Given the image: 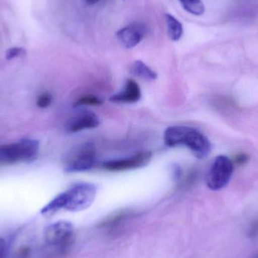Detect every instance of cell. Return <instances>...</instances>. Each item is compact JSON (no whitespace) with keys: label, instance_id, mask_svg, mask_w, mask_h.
Wrapping results in <instances>:
<instances>
[{"label":"cell","instance_id":"14","mask_svg":"<svg viewBox=\"0 0 258 258\" xmlns=\"http://www.w3.org/2000/svg\"><path fill=\"white\" fill-rule=\"evenodd\" d=\"M183 9L197 16L203 15L205 12V6L201 0H179Z\"/></svg>","mask_w":258,"mask_h":258},{"label":"cell","instance_id":"22","mask_svg":"<svg viewBox=\"0 0 258 258\" xmlns=\"http://www.w3.org/2000/svg\"><path fill=\"white\" fill-rule=\"evenodd\" d=\"M85 1H86V3H88V4L95 5L96 4V3H98V2L100 1V0H85Z\"/></svg>","mask_w":258,"mask_h":258},{"label":"cell","instance_id":"2","mask_svg":"<svg viewBox=\"0 0 258 258\" xmlns=\"http://www.w3.org/2000/svg\"><path fill=\"white\" fill-rule=\"evenodd\" d=\"M47 247L57 255L68 253L75 241L74 226L66 221H60L48 226L45 231Z\"/></svg>","mask_w":258,"mask_h":258},{"label":"cell","instance_id":"13","mask_svg":"<svg viewBox=\"0 0 258 258\" xmlns=\"http://www.w3.org/2000/svg\"><path fill=\"white\" fill-rule=\"evenodd\" d=\"M130 216V212H121L116 215H112L110 218H107L104 223L102 226L104 228L107 229L111 231H116V230L119 227H122V223L125 222L128 217Z\"/></svg>","mask_w":258,"mask_h":258},{"label":"cell","instance_id":"4","mask_svg":"<svg viewBox=\"0 0 258 258\" xmlns=\"http://www.w3.org/2000/svg\"><path fill=\"white\" fill-rule=\"evenodd\" d=\"M96 186L93 183H80L65 191L67 203L64 209L69 212H80L92 206L97 195Z\"/></svg>","mask_w":258,"mask_h":258},{"label":"cell","instance_id":"9","mask_svg":"<svg viewBox=\"0 0 258 258\" xmlns=\"http://www.w3.org/2000/svg\"><path fill=\"white\" fill-rule=\"evenodd\" d=\"M100 125L98 116L93 112L82 111L67 123L68 133H77L86 129L95 128Z\"/></svg>","mask_w":258,"mask_h":258},{"label":"cell","instance_id":"7","mask_svg":"<svg viewBox=\"0 0 258 258\" xmlns=\"http://www.w3.org/2000/svg\"><path fill=\"white\" fill-rule=\"evenodd\" d=\"M151 158L152 153L150 152H141L125 159L104 162L102 164V168L109 171H124L137 169L146 166L151 160Z\"/></svg>","mask_w":258,"mask_h":258},{"label":"cell","instance_id":"20","mask_svg":"<svg viewBox=\"0 0 258 258\" xmlns=\"http://www.w3.org/2000/svg\"><path fill=\"white\" fill-rule=\"evenodd\" d=\"M248 159H249V157H248V155L245 154V153H240L236 156L235 162L238 165H243L248 160Z\"/></svg>","mask_w":258,"mask_h":258},{"label":"cell","instance_id":"17","mask_svg":"<svg viewBox=\"0 0 258 258\" xmlns=\"http://www.w3.org/2000/svg\"><path fill=\"white\" fill-rule=\"evenodd\" d=\"M24 50L19 47H14V48H9L6 52V57L7 60H12L15 57H19L24 54Z\"/></svg>","mask_w":258,"mask_h":258},{"label":"cell","instance_id":"6","mask_svg":"<svg viewBox=\"0 0 258 258\" xmlns=\"http://www.w3.org/2000/svg\"><path fill=\"white\" fill-rule=\"evenodd\" d=\"M96 163V150L92 143L80 146L70 156L65 165L67 172H81L89 171Z\"/></svg>","mask_w":258,"mask_h":258},{"label":"cell","instance_id":"19","mask_svg":"<svg viewBox=\"0 0 258 258\" xmlns=\"http://www.w3.org/2000/svg\"><path fill=\"white\" fill-rule=\"evenodd\" d=\"M248 236L250 238H255L258 236V219L254 220L248 227Z\"/></svg>","mask_w":258,"mask_h":258},{"label":"cell","instance_id":"8","mask_svg":"<svg viewBox=\"0 0 258 258\" xmlns=\"http://www.w3.org/2000/svg\"><path fill=\"white\" fill-rule=\"evenodd\" d=\"M146 32L147 28L144 24L142 23L134 22L127 27L120 29L116 33V36L124 47L132 48L141 42Z\"/></svg>","mask_w":258,"mask_h":258},{"label":"cell","instance_id":"15","mask_svg":"<svg viewBox=\"0 0 258 258\" xmlns=\"http://www.w3.org/2000/svg\"><path fill=\"white\" fill-rule=\"evenodd\" d=\"M103 104V101L98 97L95 95H84L77 100L75 103V107H82V106H100Z\"/></svg>","mask_w":258,"mask_h":258},{"label":"cell","instance_id":"5","mask_svg":"<svg viewBox=\"0 0 258 258\" xmlns=\"http://www.w3.org/2000/svg\"><path fill=\"white\" fill-rule=\"evenodd\" d=\"M233 162L227 156H217L206 175V184L212 190L224 189L231 180L233 174Z\"/></svg>","mask_w":258,"mask_h":258},{"label":"cell","instance_id":"16","mask_svg":"<svg viewBox=\"0 0 258 258\" xmlns=\"http://www.w3.org/2000/svg\"><path fill=\"white\" fill-rule=\"evenodd\" d=\"M51 101H52L51 95L48 92H45L39 95L36 101V104L40 108H47L51 104Z\"/></svg>","mask_w":258,"mask_h":258},{"label":"cell","instance_id":"12","mask_svg":"<svg viewBox=\"0 0 258 258\" xmlns=\"http://www.w3.org/2000/svg\"><path fill=\"white\" fill-rule=\"evenodd\" d=\"M132 72L134 75L146 80L153 81L157 79V74L141 60H136L134 63L132 68Z\"/></svg>","mask_w":258,"mask_h":258},{"label":"cell","instance_id":"1","mask_svg":"<svg viewBox=\"0 0 258 258\" xmlns=\"http://www.w3.org/2000/svg\"><path fill=\"white\" fill-rule=\"evenodd\" d=\"M164 141L169 147L185 146L198 159L207 157L212 150V144L204 134L186 125L168 127L164 133Z\"/></svg>","mask_w":258,"mask_h":258},{"label":"cell","instance_id":"23","mask_svg":"<svg viewBox=\"0 0 258 258\" xmlns=\"http://www.w3.org/2000/svg\"><path fill=\"white\" fill-rule=\"evenodd\" d=\"M254 258H258V255L257 256V257H254Z\"/></svg>","mask_w":258,"mask_h":258},{"label":"cell","instance_id":"18","mask_svg":"<svg viewBox=\"0 0 258 258\" xmlns=\"http://www.w3.org/2000/svg\"><path fill=\"white\" fill-rule=\"evenodd\" d=\"M30 254H31V249L30 247L23 246L17 250L12 258H30Z\"/></svg>","mask_w":258,"mask_h":258},{"label":"cell","instance_id":"11","mask_svg":"<svg viewBox=\"0 0 258 258\" xmlns=\"http://www.w3.org/2000/svg\"><path fill=\"white\" fill-rule=\"evenodd\" d=\"M165 18L166 21L167 29H168V37L171 40L177 42L183 35V27L181 23L169 14L165 15Z\"/></svg>","mask_w":258,"mask_h":258},{"label":"cell","instance_id":"3","mask_svg":"<svg viewBox=\"0 0 258 258\" xmlns=\"http://www.w3.org/2000/svg\"><path fill=\"white\" fill-rule=\"evenodd\" d=\"M39 150V141L33 139H23L3 146L0 147V163L31 162L37 157Z\"/></svg>","mask_w":258,"mask_h":258},{"label":"cell","instance_id":"10","mask_svg":"<svg viewBox=\"0 0 258 258\" xmlns=\"http://www.w3.org/2000/svg\"><path fill=\"white\" fill-rule=\"evenodd\" d=\"M141 98V90L139 85L133 80H127L125 87L119 93L110 97V101L119 104H133Z\"/></svg>","mask_w":258,"mask_h":258},{"label":"cell","instance_id":"21","mask_svg":"<svg viewBox=\"0 0 258 258\" xmlns=\"http://www.w3.org/2000/svg\"><path fill=\"white\" fill-rule=\"evenodd\" d=\"M6 244L4 239L0 238V258H5L6 256Z\"/></svg>","mask_w":258,"mask_h":258}]
</instances>
